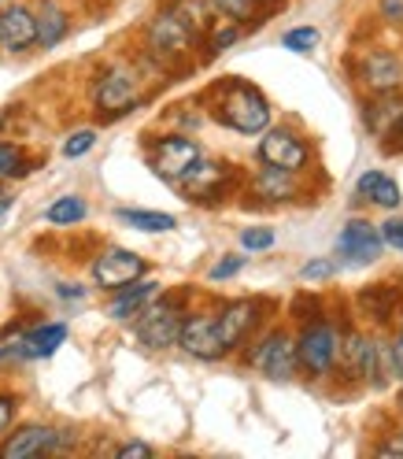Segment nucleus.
<instances>
[{
  "label": "nucleus",
  "mask_w": 403,
  "mask_h": 459,
  "mask_svg": "<svg viewBox=\"0 0 403 459\" xmlns=\"http://www.w3.org/2000/svg\"><path fill=\"white\" fill-rule=\"evenodd\" d=\"M270 245H274V230H267V226H252V230L241 234V248L244 252H263Z\"/></svg>",
  "instance_id": "nucleus-31"
},
{
  "label": "nucleus",
  "mask_w": 403,
  "mask_h": 459,
  "mask_svg": "<svg viewBox=\"0 0 403 459\" xmlns=\"http://www.w3.org/2000/svg\"><path fill=\"white\" fill-rule=\"evenodd\" d=\"M204 15L193 0H170V4L149 22V52L163 67L182 64V56L196 45V38L204 34Z\"/></svg>",
  "instance_id": "nucleus-1"
},
{
  "label": "nucleus",
  "mask_w": 403,
  "mask_h": 459,
  "mask_svg": "<svg viewBox=\"0 0 403 459\" xmlns=\"http://www.w3.org/2000/svg\"><path fill=\"white\" fill-rule=\"evenodd\" d=\"M281 45L289 52H311L314 45H319V30H314V26H296V30H289L281 38Z\"/></svg>",
  "instance_id": "nucleus-28"
},
{
  "label": "nucleus",
  "mask_w": 403,
  "mask_h": 459,
  "mask_svg": "<svg viewBox=\"0 0 403 459\" xmlns=\"http://www.w3.org/2000/svg\"><path fill=\"white\" fill-rule=\"evenodd\" d=\"M255 193L267 196L270 204L278 200H293L296 196V182H293V170H281V167H263L255 175Z\"/></svg>",
  "instance_id": "nucleus-23"
},
{
  "label": "nucleus",
  "mask_w": 403,
  "mask_h": 459,
  "mask_svg": "<svg viewBox=\"0 0 403 459\" xmlns=\"http://www.w3.org/2000/svg\"><path fill=\"white\" fill-rule=\"evenodd\" d=\"M399 300H403V281H378L370 290L359 293V307L366 319H373L378 326H389L392 315L399 311Z\"/></svg>",
  "instance_id": "nucleus-18"
},
{
  "label": "nucleus",
  "mask_w": 403,
  "mask_h": 459,
  "mask_svg": "<svg viewBox=\"0 0 403 459\" xmlns=\"http://www.w3.org/2000/svg\"><path fill=\"white\" fill-rule=\"evenodd\" d=\"M396 404H399V411H403V389H399V396H396Z\"/></svg>",
  "instance_id": "nucleus-42"
},
{
  "label": "nucleus",
  "mask_w": 403,
  "mask_h": 459,
  "mask_svg": "<svg viewBox=\"0 0 403 459\" xmlns=\"http://www.w3.org/2000/svg\"><path fill=\"white\" fill-rule=\"evenodd\" d=\"M356 193L363 196V200H370V204H378V208H399V200H403V193H399V186L389 178V175H382V170H366V175L359 178V186H356Z\"/></svg>",
  "instance_id": "nucleus-22"
},
{
  "label": "nucleus",
  "mask_w": 403,
  "mask_h": 459,
  "mask_svg": "<svg viewBox=\"0 0 403 459\" xmlns=\"http://www.w3.org/2000/svg\"><path fill=\"white\" fill-rule=\"evenodd\" d=\"M178 344H182L189 356H196V359H222L229 352L222 333H219V319H215V315H189V319H182Z\"/></svg>",
  "instance_id": "nucleus-9"
},
{
  "label": "nucleus",
  "mask_w": 403,
  "mask_h": 459,
  "mask_svg": "<svg viewBox=\"0 0 403 459\" xmlns=\"http://www.w3.org/2000/svg\"><path fill=\"white\" fill-rule=\"evenodd\" d=\"M378 452H382V455H403V437H396V441H389V445H382Z\"/></svg>",
  "instance_id": "nucleus-37"
},
{
  "label": "nucleus",
  "mask_w": 403,
  "mask_h": 459,
  "mask_svg": "<svg viewBox=\"0 0 403 459\" xmlns=\"http://www.w3.org/2000/svg\"><path fill=\"white\" fill-rule=\"evenodd\" d=\"M244 264H248V255H226V260H219V264L208 271V278H211V281H226V278H234L237 271H244Z\"/></svg>",
  "instance_id": "nucleus-32"
},
{
  "label": "nucleus",
  "mask_w": 403,
  "mask_h": 459,
  "mask_svg": "<svg viewBox=\"0 0 403 459\" xmlns=\"http://www.w3.org/2000/svg\"><path fill=\"white\" fill-rule=\"evenodd\" d=\"M211 115L215 123L237 130V134H263L270 126V104L255 85L229 78L211 90Z\"/></svg>",
  "instance_id": "nucleus-2"
},
{
  "label": "nucleus",
  "mask_w": 403,
  "mask_h": 459,
  "mask_svg": "<svg viewBox=\"0 0 403 459\" xmlns=\"http://www.w3.org/2000/svg\"><path fill=\"white\" fill-rule=\"evenodd\" d=\"M0 45L8 52H26L38 45V19L26 4H8L0 12Z\"/></svg>",
  "instance_id": "nucleus-15"
},
{
  "label": "nucleus",
  "mask_w": 403,
  "mask_h": 459,
  "mask_svg": "<svg viewBox=\"0 0 403 459\" xmlns=\"http://www.w3.org/2000/svg\"><path fill=\"white\" fill-rule=\"evenodd\" d=\"M115 219L141 230V234H167V230H175L178 219L167 215V212H145V208H119L115 212Z\"/></svg>",
  "instance_id": "nucleus-24"
},
{
  "label": "nucleus",
  "mask_w": 403,
  "mask_h": 459,
  "mask_svg": "<svg viewBox=\"0 0 403 459\" xmlns=\"http://www.w3.org/2000/svg\"><path fill=\"white\" fill-rule=\"evenodd\" d=\"M307 145L289 134V130H267V137L259 141V160H263L267 167H281V170H304L307 167Z\"/></svg>",
  "instance_id": "nucleus-13"
},
{
  "label": "nucleus",
  "mask_w": 403,
  "mask_h": 459,
  "mask_svg": "<svg viewBox=\"0 0 403 459\" xmlns=\"http://www.w3.org/2000/svg\"><path fill=\"white\" fill-rule=\"evenodd\" d=\"M64 448V434L52 426H22L15 434L0 445V455L4 459H38L48 452H60Z\"/></svg>",
  "instance_id": "nucleus-11"
},
{
  "label": "nucleus",
  "mask_w": 403,
  "mask_h": 459,
  "mask_svg": "<svg viewBox=\"0 0 403 459\" xmlns=\"http://www.w3.org/2000/svg\"><path fill=\"white\" fill-rule=\"evenodd\" d=\"M241 38V22H234L229 19L226 26H215V30L208 34V56H219V52H226L229 45H234Z\"/></svg>",
  "instance_id": "nucleus-27"
},
{
  "label": "nucleus",
  "mask_w": 403,
  "mask_h": 459,
  "mask_svg": "<svg viewBox=\"0 0 403 459\" xmlns=\"http://www.w3.org/2000/svg\"><path fill=\"white\" fill-rule=\"evenodd\" d=\"M396 130H399V134H403V111H399V119H396Z\"/></svg>",
  "instance_id": "nucleus-41"
},
{
  "label": "nucleus",
  "mask_w": 403,
  "mask_h": 459,
  "mask_svg": "<svg viewBox=\"0 0 403 459\" xmlns=\"http://www.w3.org/2000/svg\"><path fill=\"white\" fill-rule=\"evenodd\" d=\"M15 396L12 393H0V437H4L8 434V429H12V422H15Z\"/></svg>",
  "instance_id": "nucleus-35"
},
{
  "label": "nucleus",
  "mask_w": 403,
  "mask_h": 459,
  "mask_svg": "<svg viewBox=\"0 0 403 459\" xmlns=\"http://www.w3.org/2000/svg\"><path fill=\"white\" fill-rule=\"evenodd\" d=\"M159 290H163V285L152 281V278H137V281L123 285V290H115V300L107 304V319H119V323L133 319L141 307H149L159 297Z\"/></svg>",
  "instance_id": "nucleus-17"
},
{
  "label": "nucleus",
  "mask_w": 403,
  "mask_h": 459,
  "mask_svg": "<svg viewBox=\"0 0 403 459\" xmlns=\"http://www.w3.org/2000/svg\"><path fill=\"white\" fill-rule=\"evenodd\" d=\"M333 274H337L333 260H314V264H304V271H300L304 281H322V278H333Z\"/></svg>",
  "instance_id": "nucleus-33"
},
{
  "label": "nucleus",
  "mask_w": 403,
  "mask_h": 459,
  "mask_svg": "<svg viewBox=\"0 0 403 459\" xmlns=\"http://www.w3.org/2000/svg\"><path fill=\"white\" fill-rule=\"evenodd\" d=\"M229 178H234V167L229 163H215V160H196L189 167V175L178 182L185 189L189 200H200V204H211L222 193H229Z\"/></svg>",
  "instance_id": "nucleus-10"
},
{
  "label": "nucleus",
  "mask_w": 403,
  "mask_h": 459,
  "mask_svg": "<svg viewBox=\"0 0 403 459\" xmlns=\"http://www.w3.org/2000/svg\"><path fill=\"white\" fill-rule=\"evenodd\" d=\"M382 241L389 245V248H396V252H403V219H389V222H382Z\"/></svg>",
  "instance_id": "nucleus-34"
},
{
  "label": "nucleus",
  "mask_w": 403,
  "mask_h": 459,
  "mask_svg": "<svg viewBox=\"0 0 403 459\" xmlns=\"http://www.w3.org/2000/svg\"><path fill=\"white\" fill-rule=\"evenodd\" d=\"M399 337H403V330H399Z\"/></svg>",
  "instance_id": "nucleus-43"
},
{
  "label": "nucleus",
  "mask_w": 403,
  "mask_h": 459,
  "mask_svg": "<svg viewBox=\"0 0 403 459\" xmlns=\"http://www.w3.org/2000/svg\"><path fill=\"white\" fill-rule=\"evenodd\" d=\"M399 437H403V434H399Z\"/></svg>",
  "instance_id": "nucleus-44"
},
{
  "label": "nucleus",
  "mask_w": 403,
  "mask_h": 459,
  "mask_svg": "<svg viewBox=\"0 0 403 459\" xmlns=\"http://www.w3.org/2000/svg\"><path fill=\"white\" fill-rule=\"evenodd\" d=\"M149 264L130 248H104L93 260V281L100 290H123V285L145 278Z\"/></svg>",
  "instance_id": "nucleus-7"
},
{
  "label": "nucleus",
  "mask_w": 403,
  "mask_h": 459,
  "mask_svg": "<svg viewBox=\"0 0 403 459\" xmlns=\"http://www.w3.org/2000/svg\"><path fill=\"white\" fill-rule=\"evenodd\" d=\"M337 359L356 378L378 375V344L366 341V337H348V344H340V349H337Z\"/></svg>",
  "instance_id": "nucleus-19"
},
{
  "label": "nucleus",
  "mask_w": 403,
  "mask_h": 459,
  "mask_svg": "<svg viewBox=\"0 0 403 459\" xmlns=\"http://www.w3.org/2000/svg\"><path fill=\"white\" fill-rule=\"evenodd\" d=\"M392 363H396V375H403V337H399V344L392 349Z\"/></svg>",
  "instance_id": "nucleus-38"
},
{
  "label": "nucleus",
  "mask_w": 403,
  "mask_h": 459,
  "mask_svg": "<svg viewBox=\"0 0 403 459\" xmlns=\"http://www.w3.org/2000/svg\"><path fill=\"white\" fill-rule=\"evenodd\" d=\"M252 367L255 370H263L267 378L274 382H285V378H293V370H296V341L289 333H267L263 341L255 344V352H252Z\"/></svg>",
  "instance_id": "nucleus-8"
},
{
  "label": "nucleus",
  "mask_w": 403,
  "mask_h": 459,
  "mask_svg": "<svg viewBox=\"0 0 403 459\" xmlns=\"http://www.w3.org/2000/svg\"><path fill=\"white\" fill-rule=\"evenodd\" d=\"M215 319H219V333L226 341V349H237V344L248 341V333L259 323V300H234V304H226Z\"/></svg>",
  "instance_id": "nucleus-16"
},
{
  "label": "nucleus",
  "mask_w": 403,
  "mask_h": 459,
  "mask_svg": "<svg viewBox=\"0 0 403 459\" xmlns=\"http://www.w3.org/2000/svg\"><path fill=\"white\" fill-rule=\"evenodd\" d=\"M178 330H182L178 297H163L159 304L152 300L149 307L137 311V341L145 349H170V344H178Z\"/></svg>",
  "instance_id": "nucleus-3"
},
{
  "label": "nucleus",
  "mask_w": 403,
  "mask_h": 459,
  "mask_svg": "<svg viewBox=\"0 0 403 459\" xmlns=\"http://www.w3.org/2000/svg\"><path fill=\"white\" fill-rule=\"evenodd\" d=\"M119 459H149V455H156V448L152 445H145V441H126V445H119V452H115Z\"/></svg>",
  "instance_id": "nucleus-36"
},
{
  "label": "nucleus",
  "mask_w": 403,
  "mask_h": 459,
  "mask_svg": "<svg viewBox=\"0 0 403 459\" xmlns=\"http://www.w3.org/2000/svg\"><path fill=\"white\" fill-rule=\"evenodd\" d=\"M8 208H12V200H0V219L8 215Z\"/></svg>",
  "instance_id": "nucleus-40"
},
{
  "label": "nucleus",
  "mask_w": 403,
  "mask_h": 459,
  "mask_svg": "<svg viewBox=\"0 0 403 459\" xmlns=\"http://www.w3.org/2000/svg\"><path fill=\"white\" fill-rule=\"evenodd\" d=\"M337 349H340L337 330L330 323H311L296 341V367H304L307 375H330L337 367Z\"/></svg>",
  "instance_id": "nucleus-4"
},
{
  "label": "nucleus",
  "mask_w": 403,
  "mask_h": 459,
  "mask_svg": "<svg viewBox=\"0 0 403 459\" xmlns=\"http://www.w3.org/2000/svg\"><path fill=\"white\" fill-rule=\"evenodd\" d=\"M22 175H30V160L12 141H0V178H22Z\"/></svg>",
  "instance_id": "nucleus-26"
},
{
  "label": "nucleus",
  "mask_w": 403,
  "mask_h": 459,
  "mask_svg": "<svg viewBox=\"0 0 403 459\" xmlns=\"http://www.w3.org/2000/svg\"><path fill=\"white\" fill-rule=\"evenodd\" d=\"M93 100H97L104 119H115V115L133 111V104H137V74L130 67H107L93 85Z\"/></svg>",
  "instance_id": "nucleus-5"
},
{
  "label": "nucleus",
  "mask_w": 403,
  "mask_h": 459,
  "mask_svg": "<svg viewBox=\"0 0 403 459\" xmlns=\"http://www.w3.org/2000/svg\"><path fill=\"white\" fill-rule=\"evenodd\" d=\"M64 341H67V323H45L30 333H22L19 349H22V359H48Z\"/></svg>",
  "instance_id": "nucleus-20"
},
{
  "label": "nucleus",
  "mask_w": 403,
  "mask_h": 459,
  "mask_svg": "<svg viewBox=\"0 0 403 459\" xmlns=\"http://www.w3.org/2000/svg\"><path fill=\"white\" fill-rule=\"evenodd\" d=\"M97 145V130H78V134H71L67 141H64V156L67 160H78V156H85Z\"/></svg>",
  "instance_id": "nucleus-30"
},
{
  "label": "nucleus",
  "mask_w": 403,
  "mask_h": 459,
  "mask_svg": "<svg viewBox=\"0 0 403 459\" xmlns=\"http://www.w3.org/2000/svg\"><path fill=\"white\" fill-rule=\"evenodd\" d=\"M60 297H85V290H81V285H60Z\"/></svg>",
  "instance_id": "nucleus-39"
},
{
  "label": "nucleus",
  "mask_w": 403,
  "mask_h": 459,
  "mask_svg": "<svg viewBox=\"0 0 403 459\" xmlns=\"http://www.w3.org/2000/svg\"><path fill=\"white\" fill-rule=\"evenodd\" d=\"M211 8L222 12L226 19H234V22H244L255 12V0H211Z\"/></svg>",
  "instance_id": "nucleus-29"
},
{
  "label": "nucleus",
  "mask_w": 403,
  "mask_h": 459,
  "mask_svg": "<svg viewBox=\"0 0 403 459\" xmlns=\"http://www.w3.org/2000/svg\"><path fill=\"white\" fill-rule=\"evenodd\" d=\"M356 78L366 85L370 93H392L396 85L403 82V64L385 48H370V52H363V60L356 67Z\"/></svg>",
  "instance_id": "nucleus-12"
},
{
  "label": "nucleus",
  "mask_w": 403,
  "mask_h": 459,
  "mask_svg": "<svg viewBox=\"0 0 403 459\" xmlns=\"http://www.w3.org/2000/svg\"><path fill=\"white\" fill-rule=\"evenodd\" d=\"M34 19H38V45L41 48H56L71 30V19L56 0H45V4L34 12Z\"/></svg>",
  "instance_id": "nucleus-21"
},
{
  "label": "nucleus",
  "mask_w": 403,
  "mask_h": 459,
  "mask_svg": "<svg viewBox=\"0 0 403 459\" xmlns=\"http://www.w3.org/2000/svg\"><path fill=\"white\" fill-rule=\"evenodd\" d=\"M382 248H385L382 234H378V230H373L370 222H363V219H352L348 226L340 230V238H337V252H340L348 264H356V267L373 264V260L382 255Z\"/></svg>",
  "instance_id": "nucleus-14"
},
{
  "label": "nucleus",
  "mask_w": 403,
  "mask_h": 459,
  "mask_svg": "<svg viewBox=\"0 0 403 459\" xmlns=\"http://www.w3.org/2000/svg\"><path fill=\"white\" fill-rule=\"evenodd\" d=\"M196 160H200V145L193 137H182V134L159 137L152 145V152H149V163L163 182H182Z\"/></svg>",
  "instance_id": "nucleus-6"
},
{
  "label": "nucleus",
  "mask_w": 403,
  "mask_h": 459,
  "mask_svg": "<svg viewBox=\"0 0 403 459\" xmlns=\"http://www.w3.org/2000/svg\"><path fill=\"white\" fill-rule=\"evenodd\" d=\"M85 215H90V208H85V200L81 196H60V200H52L48 204V212H45V219L52 222V226H74V222H81Z\"/></svg>",
  "instance_id": "nucleus-25"
}]
</instances>
